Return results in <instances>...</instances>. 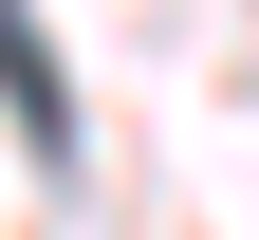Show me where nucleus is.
<instances>
[{
	"instance_id": "1",
	"label": "nucleus",
	"mask_w": 259,
	"mask_h": 240,
	"mask_svg": "<svg viewBox=\"0 0 259 240\" xmlns=\"http://www.w3.org/2000/svg\"><path fill=\"white\" fill-rule=\"evenodd\" d=\"M0 111H19V148H37V166H74V74H56L37 0H0Z\"/></svg>"
}]
</instances>
